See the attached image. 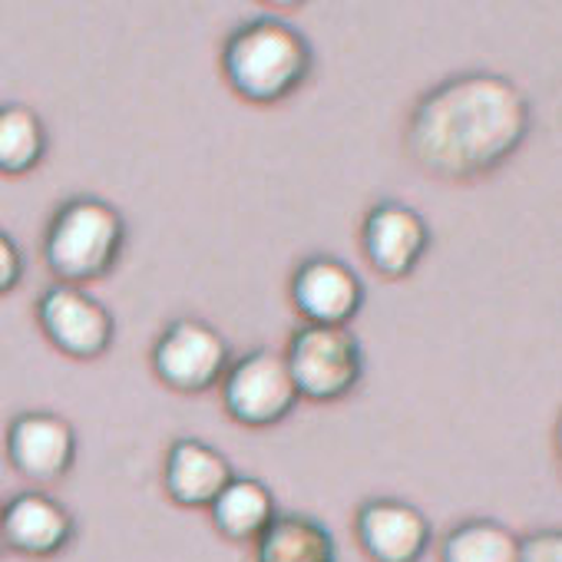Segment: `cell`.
Segmentation results:
<instances>
[{"mask_svg":"<svg viewBox=\"0 0 562 562\" xmlns=\"http://www.w3.org/2000/svg\"><path fill=\"white\" fill-rule=\"evenodd\" d=\"M529 126V100L513 80L470 70L437 83L414 103L404 146L420 172L470 182L499 169L522 146Z\"/></svg>","mask_w":562,"mask_h":562,"instance_id":"obj_1","label":"cell"},{"mask_svg":"<svg viewBox=\"0 0 562 562\" xmlns=\"http://www.w3.org/2000/svg\"><path fill=\"white\" fill-rule=\"evenodd\" d=\"M312 67L315 54L305 34L278 18H255L235 27L222 47L225 83L255 106H271L299 93Z\"/></svg>","mask_w":562,"mask_h":562,"instance_id":"obj_2","label":"cell"},{"mask_svg":"<svg viewBox=\"0 0 562 562\" xmlns=\"http://www.w3.org/2000/svg\"><path fill=\"white\" fill-rule=\"evenodd\" d=\"M126 245V218L116 205L97 195L67 199L47 232H44V261L64 285H90L106 278Z\"/></svg>","mask_w":562,"mask_h":562,"instance_id":"obj_3","label":"cell"},{"mask_svg":"<svg viewBox=\"0 0 562 562\" xmlns=\"http://www.w3.org/2000/svg\"><path fill=\"white\" fill-rule=\"evenodd\" d=\"M285 364L299 397L335 404L348 397L364 374V351L351 328L302 325L285 348Z\"/></svg>","mask_w":562,"mask_h":562,"instance_id":"obj_4","label":"cell"},{"mask_svg":"<svg viewBox=\"0 0 562 562\" xmlns=\"http://www.w3.org/2000/svg\"><path fill=\"white\" fill-rule=\"evenodd\" d=\"M295 381L281 351L255 348L228 364L222 378V404L228 417L248 430H268L285 420L299 404Z\"/></svg>","mask_w":562,"mask_h":562,"instance_id":"obj_5","label":"cell"},{"mask_svg":"<svg viewBox=\"0 0 562 562\" xmlns=\"http://www.w3.org/2000/svg\"><path fill=\"white\" fill-rule=\"evenodd\" d=\"M228 364V341L202 318H176L153 345L156 378L179 394L212 391Z\"/></svg>","mask_w":562,"mask_h":562,"instance_id":"obj_6","label":"cell"},{"mask_svg":"<svg viewBox=\"0 0 562 562\" xmlns=\"http://www.w3.org/2000/svg\"><path fill=\"white\" fill-rule=\"evenodd\" d=\"M37 325L44 338L74 361L103 358L116 338L110 308L80 285H50L37 302Z\"/></svg>","mask_w":562,"mask_h":562,"instance_id":"obj_7","label":"cell"},{"mask_svg":"<svg viewBox=\"0 0 562 562\" xmlns=\"http://www.w3.org/2000/svg\"><path fill=\"white\" fill-rule=\"evenodd\" d=\"M292 305L305 325L348 328L364 305V281L348 261L312 255L292 274Z\"/></svg>","mask_w":562,"mask_h":562,"instance_id":"obj_8","label":"cell"},{"mask_svg":"<svg viewBox=\"0 0 562 562\" xmlns=\"http://www.w3.org/2000/svg\"><path fill=\"white\" fill-rule=\"evenodd\" d=\"M361 248L381 278L401 281L414 274L430 248V228L417 209L397 199L378 202L361 225Z\"/></svg>","mask_w":562,"mask_h":562,"instance_id":"obj_9","label":"cell"},{"mask_svg":"<svg viewBox=\"0 0 562 562\" xmlns=\"http://www.w3.org/2000/svg\"><path fill=\"white\" fill-rule=\"evenodd\" d=\"M8 460L31 483H57L77 460V430L54 411H24L8 427Z\"/></svg>","mask_w":562,"mask_h":562,"instance_id":"obj_10","label":"cell"},{"mask_svg":"<svg viewBox=\"0 0 562 562\" xmlns=\"http://www.w3.org/2000/svg\"><path fill=\"white\" fill-rule=\"evenodd\" d=\"M74 513L44 490H24L0 503V542L27 559H50L70 546Z\"/></svg>","mask_w":562,"mask_h":562,"instance_id":"obj_11","label":"cell"},{"mask_svg":"<svg viewBox=\"0 0 562 562\" xmlns=\"http://www.w3.org/2000/svg\"><path fill=\"white\" fill-rule=\"evenodd\" d=\"M355 532L371 562H420L430 546V519L394 496L368 499L358 509Z\"/></svg>","mask_w":562,"mask_h":562,"instance_id":"obj_12","label":"cell"},{"mask_svg":"<svg viewBox=\"0 0 562 562\" xmlns=\"http://www.w3.org/2000/svg\"><path fill=\"white\" fill-rule=\"evenodd\" d=\"M232 476L228 457L199 437H179L162 463V486L169 499L186 509H209Z\"/></svg>","mask_w":562,"mask_h":562,"instance_id":"obj_13","label":"cell"},{"mask_svg":"<svg viewBox=\"0 0 562 562\" xmlns=\"http://www.w3.org/2000/svg\"><path fill=\"white\" fill-rule=\"evenodd\" d=\"M255 562H338L328 526L305 513H274L255 539Z\"/></svg>","mask_w":562,"mask_h":562,"instance_id":"obj_14","label":"cell"},{"mask_svg":"<svg viewBox=\"0 0 562 562\" xmlns=\"http://www.w3.org/2000/svg\"><path fill=\"white\" fill-rule=\"evenodd\" d=\"M212 526L228 542H255L274 519V496L255 476H232L228 486L209 506Z\"/></svg>","mask_w":562,"mask_h":562,"instance_id":"obj_15","label":"cell"},{"mask_svg":"<svg viewBox=\"0 0 562 562\" xmlns=\"http://www.w3.org/2000/svg\"><path fill=\"white\" fill-rule=\"evenodd\" d=\"M47 156V126L24 103L0 106V176H27Z\"/></svg>","mask_w":562,"mask_h":562,"instance_id":"obj_16","label":"cell"},{"mask_svg":"<svg viewBox=\"0 0 562 562\" xmlns=\"http://www.w3.org/2000/svg\"><path fill=\"white\" fill-rule=\"evenodd\" d=\"M440 562H519V536L496 519H463L443 536Z\"/></svg>","mask_w":562,"mask_h":562,"instance_id":"obj_17","label":"cell"},{"mask_svg":"<svg viewBox=\"0 0 562 562\" xmlns=\"http://www.w3.org/2000/svg\"><path fill=\"white\" fill-rule=\"evenodd\" d=\"M24 278V251L21 245L0 228V299L11 295Z\"/></svg>","mask_w":562,"mask_h":562,"instance_id":"obj_18","label":"cell"},{"mask_svg":"<svg viewBox=\"0 0 562 562\" xmlns=\"http://www.w3.org/2000/svg\"><path fill=\"white\" fill-rule=\"evenodd\" d=\"M519 562H562V536L555 529H539L522 536Z\"/></svg>","mask_w":562,"mask_h":562,"instance_id":"obj_19","label":"cell"},{"mask_svg":"<svg viewBox=\"0 0 562 562\" xmlns=\"http://www.w3.org/2000/svg\"><path fill=\"white\" fill-rule=\"evenodd\" d=\"M0 549H4V542H0Z\"/></svg>","mask_w":562,"mask_h":562,"instance_id":"obj_20","label":"cell"}]
</instances>
